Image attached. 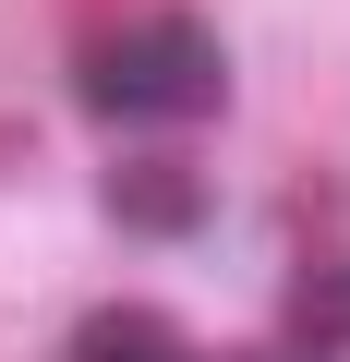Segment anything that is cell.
Masks as SVG:
<instances>
[{
	"instance_id": "6da1fadb",
	"label": "cell",
	"mask_w": 350,
	"mask_h": 362,
	"mask_svg": "<svg viewBox=\"0 0 350 362\" xmlns=\"http://www.w3.org/2000/svg\"><path fill=\"white\" fill-rule=\"evenodd\" d=\"M73 97L97 121H182V109H218L230 97V61L194 13H145L97 49H73Z\"/></svg>"
},
{
	"instance_id": "7a4b0ae2",
	"label": "cell",
	"mask_w": 350,
	"mask_h": 362,
	"mask_svg": "<svg viewBox=\"0 0 350 362\" xmlns=\"http://www.w3.org/2000/svg\"><path fill=\"white\" fill-rule=\"evenodd\" d=\"M109 218L145 230V242H169V230L206 218V181H194L182 157H121V169H109Z\"/></svg>"
},
{
	"instance_id": "3957f363",
	"label": "cell",
	"mask_w": 350,
	"mask_h": 362,
	"mask_svg": "<svg viewBox=\"0 0 350 362\" xmlns=\"http://www.w3.org/2000/svg\"><path fill=\"white\" fill-rule=\"evenodd\" d=\"M73 362H182V338H169L145 302H109V314L73 326Z\"/></svg>"
},
{
	"instance_id": "277c9868",
	"label": "cell",
	"mask_w": 350,
	"mask_h": 362,
	"mask_svg": "<svg viewBox=\"0 0 350 362\" xmlns=\"http://www.w3.org/2000/svg\"><path fill=\"white\" fill-rule=\"evenodd\" d=\"M302 326L314 338H350V266H314L302 278Z\"/></svg>"
},
{
	"instance_id": "5b68a950",
	"label": "cell",
	"mask_w": 350,
	"mask_h": 362,
	"mask_svg": "<svg viewBox=\"0 0 350 362\" xmlns=\"http://www.w3.org/2000/svg\"><path fill=\"white\" fill-rule=\"evenodd\" d=\"M242 362H266V350H242Z\"/></svg>"
}]
</instances>
